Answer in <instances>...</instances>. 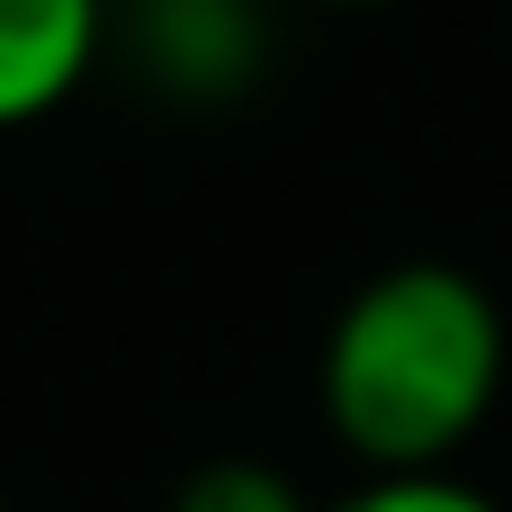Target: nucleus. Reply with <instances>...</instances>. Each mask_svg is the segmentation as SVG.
Segmentation results:
<instances>
[{"label": "nucleus", "instance_id": "f257e3e1", "mask_svg": "<svg viewBox=\"0 0 512 512\" xmlns=\"http://www.w3.org/2000/svg\"><path fill=\"white\" fill-rule=\"evenodd\" d=\"M512 378L504 306L459 261H387L369 270L315 351L324 432L360 459V477H441L495 423Z\"/></svg>", "mask_w": 512, "mask_h": 512}, {"label": "nucleus", "instance_id": "7ed1b4c3", "mask_svg": "<svg viewBox=\"0 0 512 512\" xmlns=\"http://www.w3.org/2000/svg\"><path fill=\"white\" fill-rule=\"evenodd\" d=\"M171 512H315V495L270 459H207L171 486Z\"/></svg>", "mask_w": 512, "mask_h": 512}, {"label": "nucleus", "instance_id": "20e7f679", "mask_svg": "<svg viewBox=\"0 0 512 512\" xmlns=\"http://www.w3.org/2000/svg\"><path fill=\"white\" fill-rule=\"evenodd\" d=\"M315 512H504V504L486 486H468L459 468H441V477H360L351 495H333Z\"/></svg>", "mask_w": 512, "mask_h": 512}, {"label": "nucleus", "instance_id": "f03ea898", "mask_svg": "<svg viewBox=\"0 0 512 512\" xmlns=\"http://www.w3.org/2000/svg\"><path fill=\"white\" fill-rule=\"evenodd\" d=\"M108 54V0H0V135L54 117Z\"/></svg>", "mask_w": 512, "mask_h": 512}, {"label": "nucleus", "instance_id": "39448f33", "mask_svg": "<svg viewBox=\"0 0 512 512\" xmlns=\"http://www.w3.org/2000/svg\"><path fill=\"white\" fill-rule=\"evenodd\" d=\"M324 9H396V0H324Z\"/></svg>", "mask_w": 512, "mask_h": 512}]
</instances>
